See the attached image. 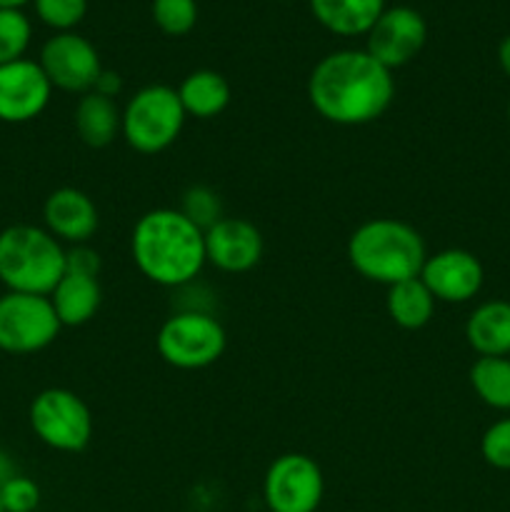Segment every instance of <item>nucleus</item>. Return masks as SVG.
Wrapping results in <instances>:
<instances>
[{"instance_id":"f257e3e1","label":"nucleus","mask_w":510,"mask_h":512,"mask_svg":"<svg viewBox=\"0 0 510 512\" xmlns=\"http://www.w3.org/2000/svg\"><path fill=\"white\" fill-rule=\"evenodd\" d=\"M395 98L393 70L368 50H335L315 63L308 100L315 113L335 125H368L385 115Z\"/></svg>"},{"instance_id":"f03ea898","label":"nucleus","mask_w":510,"mask_h":512,"mask_svg":"<svg viewBox=\"0 0 510 512\" xmlns=\"http://www.w3.org/2000/svg\"><path fill=\"white\" fill-rule=\"evenodd\" d=\"M133 263L150 283L183 288L208 265L205 233L178 208H153L138 218L130 233Z\"/></svg>"},{"instance_id":"7ed1b4c3","label":"nucleus","mask_w":510,"mask_h":512,"mask_svg":"<svg viewBox=\"0 0 510 512\" xmlns=\"http://www.w3.org/2000/svg\"><path fill=\"white\" fill-rule=\"evenodd\" d=\"M428 248L418 230L398 218H373L348 238V263L360 278L390 288L418 278Z\"/></svg>"},{"instance_id":"20e7f679","label":"nucleus","mask_w":510,"mask_h":512,"mask_svg":"<svg viewBox=\"0 0 510 512\" xmlns=\"http://www.w3.org/2000/svg\"><path fill=\"white\" fill-rule=\"evenodd\" d=\"M68 248L40 225L15 223L0 230V283L5 290L50 295L65 275Z\"/></svg>"},{"instance_id":"39448f33","label":"nucleus","mask_w":510,"mask_h":512,"mask_svg":"<svg viewBox=\"0 0 510 512\" xmlns=\"http://www.w3.org/2000/svg\"><path fill=\"white\" fill-rule=\"evenodd\" d=\"M185 120L188 115L180 103L178 90L153 83L140 88L125 103L120 135L135 153L158 155L180 138Z\"/></svg>"},{"instance_id":"423d86ee","label":"nucleus","mask_w":510,"mask_h":512,"mask_svg":"<svg viewBox=\"0 0 510 512\" xmlns=\"http://www.w3.org/2000/svg\"><path fill=\"white\" fill-rule=\"evenodd\" d=\"M35 438L58 453H80L93 438V413L78 393L68 388H45L28 408Z\"/></svg>"},{"instance_id":"0eeeda50","label":"nucleus","mask_w":510,"mask_h":512,"mask_svg":"<svg viewBox=\"0 0 510 512\" xmlns=\"http://www.w3.org/2000/svg\"><path fill=\"white\" fill-rule=\"evenodd\" d=\"M158 355L178 370H203L223 358L228 335L213 313H173L155 338Z\"/></svg>"},{"instance_id":"6e6552de","label":"nucleus","mask_w":510,"mask_h":512,"mask_svg":"<svg viewBox=\"0 0 510 512\" xmlns=\"http://www.w3.org/2000/svg\"><path fill=\"white\" fill-rule=\"evenodd\" d=\"M60 320L48 295L5 290L0 295V350L33 355L50 348L60 335Z\"/></svg>"},{"instance_id":"1a4fd4ad","label":"nucleus","mask_w":510,"mask_h":512,"mask_svg":"<svg viewBox=\"0 0 510 512\" xmlns=\"http://www.w3.org/2000/svg\"><path fill=\"white\" fill-rule=\"evenodd\" d=\"M323 495V470L310 455H280L265 473L263 500L270 512H315L323 503Z\"/></svg>"},{"instance_id":"9d476101","label":"nucleus","mask_w":510,"mask_h":512,"mask_svg":"<svg viewBox=\"0 0 510 512\" xmlns=\"http://www.w3.org/2000/svg\"><path fill=\"white\" fill-rule=\"evenodd\" d=\"M38 63L53 90L73 95L90 93L103 73V63H100L95 45L75 30L55 33L53 38L45 40Z\"/></svg>"},{"instance_id":"9b49d317","label":"nucleus","mask_w":510,"mask_h":512,"mask_svg":"<svg viewBox=\"0 0 510 512\" xmlns=\"http://www.w3.org/2000/svg\"><path fill=\"white\" fill-rule=\"evenodd\" d=\"M428 40V25L415 8H385L365 35V50L388 70L403 68L420 55Z\"/></svg>"},{"instance_id":"f8f14e48","label":"nucleus","mask_w":510,"mask_h":512,"mask_svg":"<svg viewBox=\"0 0 510 512\" xmlns=\"http://www.w3.org/2000/svg\"><path fill=\"white\" fill-rule=\"evenodd\" d=\"M418 278L430 290L435 303L460 305L483 290L485 270L470 250L445 248L425 258Z\"/></svg>"},{"instance_id":"ddd939ff","label":"nucleus","mask_w":510,"mask_h":512,"mask_svg":"<svg viewBox=\"0 0 510 512\" xmlns=\"http://www.w3.org/2000/svg\"><path fill=\"white\" fill-rule=\"evenodd\" d=\"M53 98V85L38 60L0 65V123L20 125L40 118Z\"/></svg>"},{"instance_id":"4468645a","label":"nucleus","mask_w":510,"mask_h":512,"mask_svg":"<svg viewBox=\"0 0 510 512\" xmlns=\"http://www.w3.org/2000/svg\"><path fill=\"white\" fill-rule=\"evenodd\" d=\"M265 250L263 233L245 218H228L205 230V258L220 273H248L260 263Z\"/></svg>"},{"instance_id":"2eb2a0df","label":"nucleus","mask_w":510,"mask_h":512,"mask_svg":"<svg viewBox=\"0 0 510 512\" xmlns=\"http://www.w3.org/2000/svg\"><path fill=\"white\" fill-rule=\"evenodd\" d=\"M98 225V208L85 190L65 185L45 198L43 228L63 245H88L98 233Z\"/></svg>"},{"instance_id":"dca6fc26","label":"nucleus","mask_w":510,"mask_h":512,"mask_svg":"<svg viewBox=\"0 0 510 512\" xmlns=\"http://www.w3.org/2000/svg\"><path fill=\"white\" fill-rule=\"evenodd\" d=\"M465 340L480 358L510 355V303L485 300L465 320Z\"/></svg>"},{"instance_id":"f3484780","label":"nucleus","mask_w":510,"mask_h":512,"mask_svg":"<svg viewBox=\"0 0 510 512\" xmlns=\"http://www.w3.org/2000/svg\"><path fill=\"white\" fill-rule=\"evenodd\" d=\"M48 298L63 328H80V325L90 323L100 310L103 288H100V280L95 275H80L65 270V275Z\"/></svg>"},{"instance_id":"a211bd4d","label":"nucleus","mask_w":510,"mask_h":512,"mask_svg":"<svg viewBox=\"0 0 510 512\" xmlns=\"http://www.w3.org/2000/svg\"><path fill=\"white\" fill-rule=\"evenodd\" d=\"M73 125L80 143L95 150L108 148L123 128V108L113 98H105V95L90 90V93L80 95L78 105H75Z\"/></svg>"},{"instance_id":"6ab92c4d","label":"nucleus","mask_w":510,"mask_h":512,"mask_svg":"<svg viewBox=\"0 0 510 512\" xmlns=\"http://www.w3.org/2000/svg\"><path fill=\"white\" fill-rule=\"evenodd\" d=\"M313 18L340 38L368 35L385 10V0H308Z\"/></svg>"},{"instance_id":"aec40b11","label":"nucleus","mask_w":510,"mask_h":512,"mask_svg":"<svg viewBox=\"0 0 510 512\" xmlns=\"http://www.w3.org/2000/svg\"><path fill=\"white\" fill-rule=\"evenodd\" d=\"M178 98L188 118L210 120L230 105V83L215 70H193L178 85Z\"/></svg>"},{"instance_id":"412c9836","label":"nucleus","mask_w":510,"mask_h":512,"mask_svg":"<svg viewBox=\"0 0 510 512\" xmlns=\"http://www.w3.org/2000/svg\"><path fill=\"white\" fill-rule=\"evenodd\" d=\"M385 310L390 320L403 330H420L433 320L435 298L425 288L423 280H403L398 285H390L385 295Z\"/></svg>"},{"instance_id":"4be33fe9","label":"nucleus","mask_w":510,"mask_h":512,"mask_svg":"<svg viewBox=\"0 0 510 512\" xmlns=\"http://www.w3.org/2000/svg\"><path fill=\"white\" fill-rule=\"evenodd\" d=\"M470 385L488 408L510 410V358H478L470 368Z\"/></svg>"},{"instance_id":"5701e85b","label":"nucleus","mask_w":510,"mask_h":512,"mask_svg":"<svg viewBox=\"0 0 510 512\" xmlns=\"http://www.w3.org/2000/svg\"><path fill=\"white\" fill-rule=\"evenodd\" d=\"M33 40V25L23 10L0 8V65L25 58Z\"/></svg>"},{"instance_id":"b1692460","label":"nucleus","mask_w":510,"mask_h":512,"mask_svg":"<svg viewBox=\"0 0 510 512\" xmlns=\"http://www.w3.org/2000/svg\"><path fill=\"white\" fill-rule=\"evenodd\" d=\"M178 210L190 220V223L198 225L203 233L208 228H213L218 220L225 218L223 200H220V195L215 193L213 188H208V185H190L183 193V198H180Z\"/></svg>"},{"instance_id":"393cba45","label":"nucleus","mask_w":510,"mask_h":512,"mask_svg":"<svg viewBox=\"0 0 510 512\" xmlns=\"http://www.w3.org/2000/svg\"><path fill=\"white\" fill-rule=\"evenodd\" d=\"M153 20L170 38L188 35L198 23V3L195 0H153Z\"/></svg>"},{"instance_id":"a878e982","label":"nucleus","mask_w":510,"mask_h":512,"mask_svg":"<svg viewBox=\"0 0 510 512\" xmlns=\"http://www.w3.org/2000/svg\"><path fill=\"white\" fill-rule=\"evenodd\" d=\"M35 15L43 25L55 33H70L75 25L83 23L88 13V0H33Z\"/></svg>"},{"instance_id":"bb28decb","label":"nucleus","mask_w":510,"mask_h":512,"mask_svg":"<svg viewBox=\"0 0 510 512\" xmlns=\"http://www.w3.org/2000/svg\"><path fill=\"white\" fill-rule=\"evenodd\" d=\"M480 455L495 470H510V418H500L480 438Z\"/></svg>"},{"instance_id":"cd10ccee","label":"nucleus","mask_w":510,"mask_h":512,"mask_svg":"<svg viewBox=\"0 0 510 512\" xmlns=\"http://www.w3.org/2000/svg\"><path fill=\"white\" fill-rule=\"evenodd\" d=\"M3 512H35L40 505V488L28 475H15L0 488Z\"/></svg>"},{"instance_id":"c85d7f7f","label":"nucleus","mask_w":510,"mask_h":512,"mask_svg":"<svg viewBox=\"0 0 510 512\" xmlns=\"http://www.w3.org/2000/svg\"><path fill=\"white\" fill-rule=\"evenodd\" d=\"M100 255L95 253L90 245H73L68 248V255H65V270L68 273H80V275H100Z\"/></svg>"},{"instance_id":"c756f323","label":"nucleus","mask_w":510,"mask_h":512,"mask_svg":"<svg viewBox=\"0 0 510 512\" xmlns=\"http://www.w3.org/2000/svg\"><path fill=\"white\" fill-rule=\"evenodd\" d=\"M93 90H95V93L105 95V98H113L115 100V95H118L120 90H123V78H120L118 73H113V70L103 68V73H100L98 83H95Z\"/></svg>"},{"instance_id":"7c9ffc66","label":"nucleus","mask_w":510,"mask_h":512,"mask_svg":"<svg viewBox=\"0 0 510 512\" xmlns=\"http://www.w3.org/2000/svg\"><path fill=\"white\" fill-rule=\"evenodd\" d=\"M15 475H18V468H15L13 458H10L8 453H3V450H0V488H3V485L8 483L10 478H15Z\"/></svg>"},{"instance_id":"2f4dec72","label":"nucleus","mask_w":510,"mask_h":512,"mask_svg":"<svg viewBox=\"0 0 510 512\" xmlns=\"http://www.w3.org/2000/svg\"><path fill=\"white\" fill-rule=\"evenodd\" d=\"M498 63H500V70H503V73L510 78V35H505V38L500 40Z\"/></svg>"},{"instance_id":"473e14b6","label":"nucleus","mask_w":510,"mask_h":512,"mask_svg":"<svg viewBox=\"0 0 510 512\" xmlns=\"http://www.w3.org/2000/svg\"><path fill=\"white\" fill-rule=\"evenodd\" d=\"M25 3H33V0H0V8H15V10H20Z\"/></svg>"},{"instance_id":"72a5a7b5","label":"nucleus","mask_w":510,"mask_h":512,"mask_svg":"<svg viewBox=\"0 0 510 512\" xmlns=\"http://www.w3.org/2000/svg\"><path fill=\"white\" fill-rule=\"evenodd\" d=\"M508 123H510V98H508Z\"/></svg>"},{"instance_id":"f704fd0d","label":"nucleus","mask_w":510,"mask_h":512,"mask_svg":"<svg viewBox=\"0 0 510 512\" xmlns=\"http://www.w3.org/2000/svg\"><path fill=\"white\" fill-rule=\"evenodd\" d=\"M0 512H3V505H0Z\"/></svg>"}]
</instances>
